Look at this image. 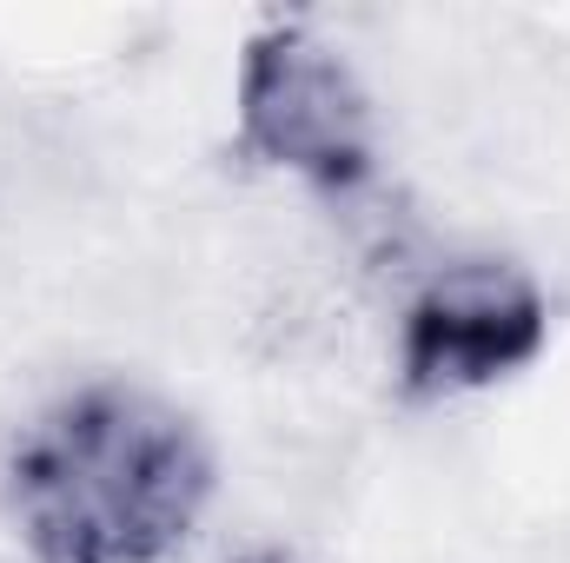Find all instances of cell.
<instances>
[{"label": "cell", "instance_id": "obj_1", "mask_svg": "<svg viewBox=\"0 0 570 563\" xmlns=\"http://www.w3.org/2000/svg\"><path fill=\"white\" fill-rule=\"evenodd\" d=\"M213 504V451L179 405L100 378L7 451V511L40 563H166Z\"/></svg>", "mask_w": 570, "mask_h": 563}, {"label": "cell", "instance_id": "obj_2", "mask_svg": "<svg viewBox=\"0 0 570 563\" xmlns=\"http://www.w3.org/2000/svg\"><path fill=\"white\" fill-rule=\"evenodd\" d=\"M239 152L318 192H358L372 179V107L352 67L305 27H259L239 53Z\"/></svg>", "mask_w": 570, "mask_h": 563}, {"label": "cell", "instance_id": "obj_3", "mask_svg": "<svg viewBox=\"0 0 570 563\" xmlns=\"http://www.w3.org/2000/svg\"><path fill=\"white\" fill-rule=\"evenodd\" d=\"M551 312L531 273L498 259L444 266L405 305L399 325V372L419 398H464L518 378L544 352Z\"/></svg>", "mask_w": 570, "mask_h": 563}, {"label": "cell", "instance_id": "obj_4", "mask_svg": "<svg viewBox=\"0 0 570 563\" xmlns=\"http://www.w3.org/2000/svg\"><path fill=\"white\" fill-rule=\"evenodd\" d=\"M239 563H285V557H239Z\"/></svg>", "mask_w": 570, "mask_h": 563}]
</instances>
